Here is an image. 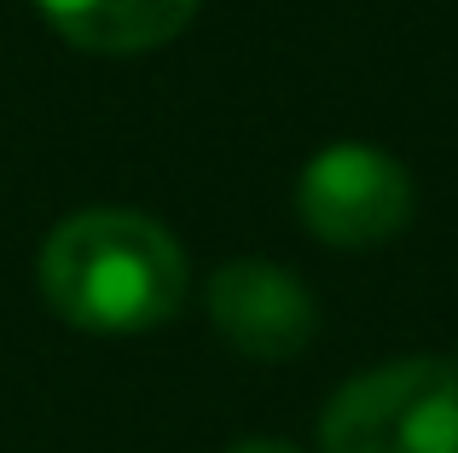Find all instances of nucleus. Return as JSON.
I'll use <instances>...</instances> for the list:
<instances>
[{"label":"nucleus","instance_id":"nucleus-5","mask_svg":"<svg viewBox=\"0 0 458 453\" xmlns=\"http://www.w3.org/2000/svg\"><path fill=\"white\" fill-rule=\"evenodd\" d=\"M64 41L88 53H151L191 23L198 0H35Z\"/></svg>","mask_w":458,"mask_h":453},{"label":"nucleus","instance_id":"nucleus-1","mask_svg":"<svg viewBox=\"0 0 458 453\" xmlns=\"http://www.w3.org/2000/svg\"><path fill=\"white\" fill-rule=\"evenodd\" d=\"M41 296L81 331H151L186 296V250L140 209H76L47 233L35 261Z\"/></svg>","mask_w":458,"mask_h":453},{"label":"nucleus","instance_id":"nucleus-2","mask_svg":"<svg viewBox=\"0 0 458 453\" xmlns=\"http://www.w3.org/2000/svg\"><path fill=\"white\" fill-rule=\"evenodd\" d=\"M325 453H458V366L436 355L348 378L319 419Z\"/></svg>","mask_w":458,"mask_h":453},{"label":"nucleus","instance_id":"nucleus-6","mask_svg":"<svg viewBox=\"0 0 458 453\" xmlns=\"http://www.w3.org/2000/svg\"><path fill=\"white\" fill-rule=\"evenodd\" d=\"M226 453H302V448H291V442H267V436H256V442H238V448H226Z\"/></svg>","mask_w":458,"mask_h":453},{"label":"nucleus","instance_id":"nucleus-4","mask_svg":"<svg viewBox=\"0 0 458 453\" xmlns=\"http://www.w3.org/2000/svg\"><path fill=\"white\" fill-rule=\"evenodd\" d=\"M209 320L238 355L250 361H291L313 343L319 331V308L313 291L279 261H226L209 279Z\"/></svg>","mask_w":458,"mask_h":453},{"label":"nucleus","instance_id":"nucleus-3","mask_svg":"<svg viewBox=\"0 0 458 453\" xmlns=\"http://www.w3.org/2000/svg\"><path fill=\"white\" fill-rule=\"evenodd\" d=\"M296 216L336 250H366L412 221V175L377 146H325L296 181Z\"/></svg>","mask_w":458,"mask_h":453}]
</instances>
